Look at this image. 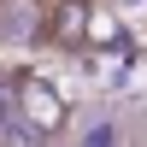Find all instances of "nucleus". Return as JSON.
Listing matches in <instances>:
<instances>
[{"label":"nucleus","mask_w":147,"mask_h":147,"mask_svg":"<svg viewBox=\"0 0 147 147\" xmlns=\"http://www.w3.org/2000/svg\"><path fill=\"white\" fill-rule=\"evenodd\" d=\"M82 47H94V53H118V47H124V24H118V12L88 6V41H82Z\"/></svg>","instance_id":"obj_3"},{"label":"nucleus","mask_w":147,"mask_h":147,"mask_svg":"<svg viewBox=\"0 0 147 147\" xmlns=\"http://www.w3.org/2000/svg\"><path fill=\"white\" fill-rule=\"evenodd\" d=\"M18 118H24L41 141H53L59 129L71 124V106H65V94H59L41 71H24V77H18Z\"/></svg>","instance_id":"obj_1"},{"label":"nucleus","mask_w":147,"mask_h":147,"mask_svg":"<svg viewBox=\"0 0 147 147\" xmlns=\"http://www.w3.org/2000/svg\"><path fill=\"white\" fill-rule=\"evenodd\" d=\"M88 6H94V0H47L41 41H53V47H82V41H88Z\"/></svg>","instance_id":"obj_2"}]
</instances>
